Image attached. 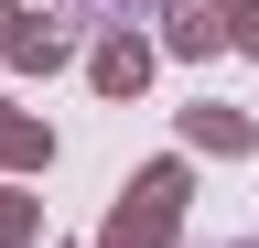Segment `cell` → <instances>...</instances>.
Instances as JSON below:
<instances>
[{"label": "cell", "instance_id": "cell-1", "mask_svg": "<svg viewBox=\"0 0 259 248\" xmlns=\"http://www.w3.org/2000/svg\"><path fill=\"white\" fill-rule=\"evenodd\" d=\"M65 43H76V33H65V22H44V11L11 22V65H65Z\"/></svg>", "mask_w": 259, "mask_h": 248}, {"label": "cell", "instance_id": "cell-2", "mask_svg": "<svg viewBox=\"0 0 259 248\" xmlns=\"http://www.w3.org/2000/svg\"><path fill=\"white\" fill-rule=\"evenodd\" d=\"M141 76H151V43H97V86L108 97H130Z\"/></svg>", "mask_w": 259, "mask_h": 248}, {"label": "cell", "instance_id": "cell-3", "mask_svg": "<svg viewBox=\"0 0 259 248\" xmlns=\"http://www.w3.org/2000/svg\"><path fill=\"white\" fill-rule=\"evenodd\" d=\"M184 140H194V151H248V119H238V108H194Z\"/></svg>", "mask_w": 259, "mask_h": 248}, {"label": "cell", "instance_id": "cell-4", "mask_svg": "<svg viewBox=\"0 0 259 248\" xmlns=\"http://www.w3.org/2000/svg\"><path fill=\"white\" fill-rule=\"evenodd\" d=\"M216 0H184V11H173V54H216Z\"/></svg>", "mask_w": 259, "mask_h": 248}, {"label": "cell", "instance_id": "cell-5", "mask_svg": "<svg viewBox=\"0 0 259 248\" xmlns=\"http://www.w3.org/2000/svg\"><path fill=\"white\" fill-rule=\"evenodd\" d=\"M0 162H44V130H32V119H11V108H0Z\"/></svg>", "mask_w": 259, "mask_h": 248}, {"label": "cell", "instance_id": "cell-6", "mask_svg": "<svg viewBox=\"0 0 259 248\" xmlns=\"http://www.w3.org/2000/svg\"><path fill=\"white\" fill-rule=\"evenodd\" d=\"M227 43H238V54H259V0H227Z\"/></svg>", "mask_w": 259, "mask_h": 248}, {"label": "cell", "instance_id": "cell-7", "mask_svg": "<svg viewBox=\"0 0 259 248\" xmlns=\"http://www.w3.org/2000/svg\"><path fill=\"white\" fill-rule=\"evenodd\" d=\"M22 237H32V205H22V194H0V248H22Z\"/></svg>", "mask_w": 259, "mask_h": 248}, {"label": "cell", "instance_id": "cell-8", "mask_svg": "<svg viewBox=\"0 0 259 248\" xmlns=\"http://www.w3.org/2000/svg\"><path fill=\"white\" fill-rule=\"evenodd\" d=\"M87 11H141V0H87Z\"/></svg>", "mask_w": 259, "mask_h": 248}]
</instances>
